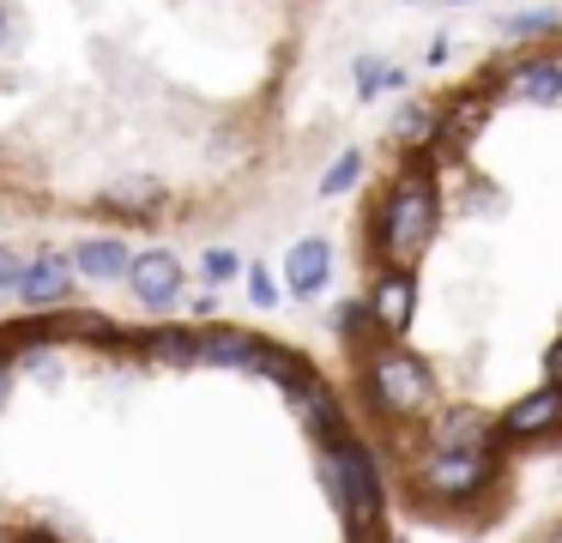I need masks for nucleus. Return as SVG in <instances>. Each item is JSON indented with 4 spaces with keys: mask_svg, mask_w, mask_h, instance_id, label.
Returning <instances> with one entry per match:
<instances>
[{
    "mask_svg": "<svg viewBox=\"0 0 562 543\" xmlns=\"http://www.w3.org/2000/svg\"><path fill=\"white\" fill-rule=\"evenodd\" d=\"M436 217H441V200H436V176H429V157H412L405 176L393 181L387 205H381V248H387L393 265H417L424 248L436 241Z\"/></svg>",
    "mask_w": 562,
    "mask_h": 543,
    "instance_id": "nucleus-1",
    "label": "nucleus"
},
{
    "mask_svg": "<svg viewBox=\"0 0 562 543\" xmlns=\"http://www.w3.org/2000/svg\"><path fill=\"white\" fill-rule=\"evenodd\" d=\"M363 369H369V398H375V410H387V417H424L429 398H436L429 362L412 357V350H400L393 338H381V344L363 350Z\"/></svg>",
    "mask_w": 562,
    "mask_h": 543,
    "instance_id": "nucleus-2",
    "label": "nucleus"
},
{
    "mask_svg": "<svg viewBox=\"0 0 562 543\" xmlns=\"http://www.w3.org/2000/svg\"><path fill=\"white\" fill-rule=\"evenodd\" d=\"M327 453H333V465H339V507L351 513L357 531H375L381 471H375V459H369V446L351 441V434H327Z\"/></svg>",
    "mask_w": 562,
    "mask_h": 543,
    "instance_id": "nucleus-3",
    "label": "nucleus"
},
{
    "mask_svg": "<svg viewBox=\"0 0 562 543\" xmlns=\"http://www.w3.org/2000/svg\"><path fill=\"white\" fill-rule=\"evenodd\" d=\"M127 290H134V302L146 314H164L182 302V260H176L170 248H146L134 253V265H127Z\"/></svg>",
    "mask_w": 562,
    "mask_h": 543,
    "instance_id": "nucleus-4",
    "label": "nucleus"
},
{
    "mask_svg": "<svg viewBox=\"0 0 562 543\" xmlns=\"http://www.w3.org/2000/svg\"><path fill=\"white\" fill-rule=\"evenodd\" d=\"M79 272H74V253L61 248H37L25 260V272H19V302L25 308H61L67 296H74Z\"/></svg>",
    "mask_w": 562,
    "mask_h": 543,
    "instance_id": "nucleus-5",
    "label": "nucleus"
},
{
    "mask_svg": "<svg viewBox=\"0 0 562 543\" xmlns=\"http://www.w3.org/2000/svg\"><path fill=\"white\" fill-rule=\"evenodd\" d=\"M363 302H369V314H375L381 338H405V326H412V314H417V278H412V265H387Z\"/></svg>",
    "mask_w": 562,
    "mask_h": 543,
    "instance_id": "nucleus-6",
    "label": "nucleus"
},
{
    "mask_svg": "<svg viewBox=\"0 0 562 543\" xmlns=\"http://www.w3.org/2000/svg\"><path fill=\"white\" fill-rule=\"evenodd\" d=\"M484 477H490L484 453H429L424 495H436V501H465V495L484 489Z\"/></svg>",
    "mask_w": 562,
    "mask_h": 543,
    "instance_id": "nucleus-7",
    "label": "nucleus"
},
{
    "mask_svg": "<svg viewBox=\"0 0 562 543\" xmlns=\"http://www.w3.org/2000/svg\"><path fill=\"white\" fill-rule=\"evenodd\" d=\"M557 422H562V386L544 381L532 398H520V405L502 410L496 434H502V441H532V434H550Z\"/></svg>",
    "mask_w": 562,
    "mask_h": 543,
    "instance_id": "nucleus-8",
    "label": "nucleus"
},
{
    "mask_svg": "<svg viewBox=\"0 0 562 543\" xmlns=\"http://www.w3.org/2000/svg\"><path fill=\"white\" fill-rule=\"evenodd\" d=\"M327 278H333V248H327V241H321V236L291 241V253H284V290H291L296 302H308V296L327 290Z\"/></svg>",
    "mask_w": 562,
    "mask_h": 543,
    "instance_id": "nucleus-9",
    "label": "nucleus"
},
{
    "mask_svg": "<svg viewBox=\"0 0 562 543\" xmlns=\"http://www.w3.org/2000/svg\"><path fill=\"white\" fill-rule=\"evenodd\" d=\"M490 441H496V429L465 405L429 422V446H436V453H490Z\"/></svg>",
    "mask_w": 562,
    "mask_h": 543,
    "instance_id": "nucleus-10",
    "label": "nucleus"
},
{
    "mask_svg": "<svg viewBox=\"0 0 562 543\" xmlns=\"http://www.w3.org/2000/svg\"><path fill=\"white\" fill-rule=\"evenodd\" d=\"M127 265H134V248L122 236H86L74 248V272L91 284H115V278H127Z\"/></svg>",
    "mask_w": 562,
    "mask_h": 543,
    "instance_id": "nucleus-11",
    "label": "nucleus"
},
{
    "mask_svg": "<svg viewBox=\"0 0 562 543\" xmlns=\"http://www.w3.org/2000/svg\"><path fill=\"white\" fill-rule=\"evenodd\" d=\"M508 91L520 103H557L562 97V55H532L508 72Z\"/></svg>",
    "mask_w": 562,
    "mask_h": 543,
    "instance_id": "nucleus-12",
    "label": "nucleus"
},
{
    "mask_svg": "<svg viewBox=\"0 0 562 543\" xmlns=\"http://www.w3.org/2000/svg\"><path fill=\"white\" fill-rule=\"evenodd\" d=\"M284 398H291V417H303V429L308 434H321V441H327V434H339V410H333V393L321 381H296V386H284Z\"/></svg>",
    "mask_w": 562,
    "mask_h": 543,
    "instance_id": "nucleus-13",
    "label": "nucleus"
},
{
    "mask_svg": "<svg viewBox=\"0 0 562 543\" xmlns=\"http://www.w3.org/2000/svg\"><path fill=\"white\" fill-rule=\"evenodd\" d=\"M260 350L255 332H236V326H218V332L194 338V362H212V369H248Z\"/></svg>",
    "mask_w": 562,
    "mask_h": 543,
    "instance_id": "nucleus-14",
    "label": "nucleus"
},
{
    "mask_svg": "<svg viewBox=\"0 0 562 543\" xmlns=\"http://www.w3.org/2000/svg\"><path fill=\"white\" fill-rule=\"evenodd\" d=\"M351 79H357V97H387V91H405L412 84V72L400 67V60H381V55H357L351 60Z\"/></svg>",
    "mask_w": 562,
    "mask_h": 543,
    "instance_id": "nucleus-15",
    "label": "nucleus"
},
{
    "mask_svg": "<svg viewBox=\"0 0 562 543\" xmlns=\"http://www.w3.org/2000/svg\"><path fill=\"white\" fill-rule=\"evenodd\" d=\"M333 326H339V338H345L351 350L381 344V326H375V314H369V302H345V308H339V320H333Z\"/></svg>",
    "mask_w": 562,
    "mask_h": 543,
    "instance_id": "nucleus-16",
    "label": "nucleus"
},
{
    "mask_svg": "<svg viewBox=\"0 0 562 543\" xmlns=\"http://www.w3.org/2000/svg\"><path fill=\"white\" fill-rule=\"evenodd\" d=\"M436 121H441L436 103H405L400 121H393V133H400V145H429L436 139Z\"/></svg>",
    "mask_w": 562,
    "mask_h": 543,
    "instance_id": "nucleus-17",
    "label": "nucleus"
},
{
    "mask_svg": "<svg viewBox=\"0 0 562 543\" xmlns=\"http://www.w3.org/2000/svg\"><path fill=\"white\" fill-rule=\"evenodd\" d=\"M357 176H363V151H339L321 169V200H339L345 188H357Z\"/></svg>",
    "mask_w": 562,
    "mask_h": 543,
    "instance_id": "nucleus-18",
    "label": "nucleus"
},
{
    "mask_svg": "<svg viewBox=\"0 0 562 543\" xmlns=\"http://www.w3.org/2000/svg\"><path fill=\"white\" fill-rule=\"evenodd\" d=\"M557 24H562V12H550V7H526V12H508V19H502V36L526 43V36H544V31H557Z\"/></svg>",
    "mask_w": 562,
    "mask_h": 543,
    "instance_id": "nucleus-19",
    "label": "nucleus"
},
{
    "mask_svg": "<svg viewBox=\"0 0 562 543\" xmlns=\"http://www.w3.org/2000/svg\"><path fill=\"white\" fill-rule=\"evenodd\" d=\"M164 193L151 188V181H115V188H103V205H115V212H151Z\"/></svg>",
    "mask_w": 562,
    "mask_h": 543,
    "instance_id": "nucleus-20",
    "label": "nucleus"
},
{
    "mask_svg": "<svg viewBox=\"0 0 562 543\" xmlns=\"http://www.w3.org/2000/svg\"><path fill=\"white\" fill-rule=\"evenodd\" d=\"M151 362H194V332H158L146 344Z\"/></svg>",
    "mask_w": 562,
    "mask_h": 543,
    "instance_id": "nucleus-21",
    "label": "nucleus"
},
{
    "mask_svg": "<svg viewBox=\"0 0 562 543\" xmlns=\"http://www.w3.org/2000/svg\"><path fill=\"white\" fill-rule=\"evenodd\" d=\"M200 272H206V284H231V278H243V260L231 248H206L200 253Z\"/></svg>",
    "mask_w": 562,
    "mask_h": 543,
    "instance_id": "nucleus-22",
    "label": "nucleus"
},
{
    "mask_svg": "<svg viewBox=\"0 0 562 543\" xmlns=\"http://www.w3.org/2000/svg\"><path fill=\"white\" fill-rule=\"evenodd\" d=\"M19 272H25V253L0 241V302H7V296H19Z\"/></svg>",
    "mask_w": 562,
    "mask_h": 543,
    "instance_id": "nucleus-23",
    "label": "nucleus"
},
{
    "mask_svg": "<svg viewBox=\"0 0 562 543\" xmlns=\"http://www.w3.org/2000/svg\"><path fill=\"white\" fill-rule=\"evenodd\" d=\"M248 296H255V308H272V302H279V284H272L267 265H248Z\"/></svg>",
    "mask_w": 562,
    "mask_h": 543,
    "instance_id": "nucleus-24",
    "label": "nucleus"
},
{
    "mask_svg": "<svg viewBox=\"0 0 562 543\" xmlns=\"http://www.w3.org/2000/svg\"><path fill=\"white\" fill-rule=\"evenodd\" d=\"M19 362H25V369H49V374H55V350L43 344V338H31V344L19 350Z\"/></svg>",
    "mask_w": 562,
    "mask_h": 543,
    "instance_id": "nucleus-25",
    "label": "nucleus"
},
{
    "mask_svg": "<svg viewBox=\"0 0 562 543\" xmlns=\"http://www.w3.org/2000/svg\"><path fill=\"white\" fill-rule=\"evenodd\" d=\"M544 381H550V386H562V338L544 350Z\"/></svg>",
    "mask_w": 562,
    "mask_h": 543,
    "instance_id": "nucleus-26",
    "label": "nucleus"
},
{
    "mask_svg": "<svg viewBox=\"0 0 562 543\" xmlns=\"http://www.w3.org/2000/svg\"><path fill=\"white\" fill-rule=\"evenodd\" d=\"M7 398H13V369L0 362V405H7Z\"/></svg>",
    "mask_w": 562,
    "mask_h": 543,
    "instance_id": "nucleus-27",
    "label": "nucleus"
},
{
    "mask_svg": "<svg viewBox=\"0 0 562 543\" xmlns=\"http://www.w3.org/2000/svg\"><path fill=\"white\" fill-rule=\"evenodd\" d=\"M7 31H13V19H7V7H0V43H7Z\"/></svg>",
    "mask_w": 562,
    "mask_h": 543,
    "instance_id": "nucleus-28",
    "label": "nucleus"
},
{
    "mask_svg": "<svg viewBox=\"0 0 562 543\" xmlns=\"http://www.w3.org/2000/svg\"><path fill=\"white\" fill-rule=\"evenodd\" d=\"M400 7H424V0H400Z\"/></svg>",
    "mask_w": 562,
    "mask_h": 543,
    "instance_id": "nucleus-29",
    "label": "nucleus"
},
{
    "mask_svg": "<svg viewBox=\"0 0 562 543\" xmlns=\"http://www.w3.org/2000/svg\"><path fill=\"white\" fill-rule=\"evenodd\" d=\"M448 7H472V0H448Z\"/></svg>",
    "mask_w": 562,
    "mask_h": 543,
    "instance_id": "nucleus-30",
    "label": "nucleus"
}]
</instances>
